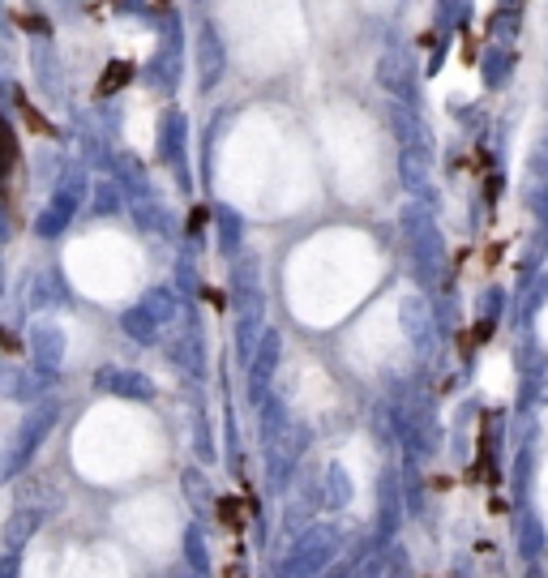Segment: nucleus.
Here are the masks:
<instances>
[{
    "mask_svg": "<svg viewBox=\"0 0 548 578\" xmlns=\"http://www.w3.org/2000/svg\"><path fill=\"white\" fill-rule=\"evenodd\" d=\"M398 228H403L407 253H412L416 283L420 287H437L441 274H446V240H441V228H437L432 197H407V206L398 215Z\"/></svg>",
    "mask_w": 548,
    "mask_h": 578,
    "instance_id": "1",
    "label": "nucleus"
},
{
    "mask_svg": "<svg viewBox=\"0 0 548 578\" xmlns=\"http://www.w3.org/2000/svg\"><path fill=\"white\" fill-rule=\"evenodd\" d=\"M86 193H90L86 167H65L61 181H56L52 201H47V210L35 219V231H40L43 240H52V236H61V231L69 228V219L78 215V206H86Z\"/></svg>",
    "mask_w": 548,
    "mask_h": 578,
    "instance_id": "2",
    "label": "nucleus"
},
{
    "mask_svg": "<svg viewBox=\"0 0 548 578\" xmlns=\"http://www.w3.org/2000/svg\"><path fill=\"white\" fill-rule=\"evenodd\" d=\"M309 441H314V428L300 421L278 428L271 441H266V480H271V489H287L292 484V476H296V467L305 459Z\"/></svg>",
    "mask_w": 548,
    "mask_h": 578,
    "instance_id": "3",
    "label": "nucleus"
},
{
    "mask_svg": "<svg viewBox=\"0 0 548 578\" xmlns=\"http://www.w3.org/2000/svg\"><path fill=\"white\" fill-rule=\"evenodd\" d=\"M335 553H339V532L326 527V523H314L309 532H300L296 548L287 553V561H283V578L317 575V570H326V566L335 561Z\"/></svg>",
    "mask_w": 548,
    "mask_h": 578,
    "instance_id": "4",
    "label": "nucleus"
},
{
    "mask_svg": "<svg viewBox=\"0 0 548 578\" xmlns=\"http://www.w3.org/2000/svg\"><path fill=\"white\" fill-rule=\"evenodd\" d=\"M180 65H185V39H180V13L172 9V13H163V39H158L155 61L146 69V81L163 95H172L180 86Z\"/></svg>",
    "mask_w": 548,
    "mask_h": 578,
    "instance_id": "5",
    "label": "nucleus"
},
{
    "mask_svg": "<svg viewBox=\"0 0 548 578\" xmlns=\"http://www.w3.org/2000/svg\"><path fill=\"white\" fill-rule=\"evenodd\" d=\"M377 86L398 99V103H407V108H420V69H416V61H412V52H403V47H391V52H382L377 56Z\"/></svg>",
    "mask_w": 548,
    "mask_h": 578,
    "instance_id": "6",
    "label": "nucleus"
},
{
    "mask_svg": "<svg viewBox=\"0 0 548 578\" xmlns=\"http://www.w3.org/2000/svg\"><path fill=\"white\" fill-rule=\"evenodd\" d=\"M194 74H197V90L210 95L219 90V81L228 77V43L219 35L215 22H201L194 35Z\"/></svg>",
    "mask_w": 548,
    "mask_h": 578,
    "instance_id": "7",
    "label": "nucleus"
},
{
    "mask_svg": "<svg viewBox=\"0 0 548 578\" xmlns=\"http://www.w3.org/2000/svg\"><path fill=\"white\" fill-rule=\"evenodd\" d=\"M278 360H283V335H278L274 326H266V330H262V339H257L253 360H249V403H253V407H262V403H266V394L274 390Z\"/></svg>",
    "mask_w": 548,
    "mask_h": 578,
    "instance_id": "8",
    "label": "nucleus"
},
{
    "mask_svg": "<svg viewBox=\"0 0 548 578\" xmlns=\"http://www.w3.org/2000/svg\"><path fill=\"white\" fill-rule=\"evenodd\" d=\"M61 421V403H40L35 412H26L22 416V428L13 433V455H9V471H18V467H26L31 455L43 446V437L56 428Z\"/></svg>",
    "mask_w": 548,
    "mask_h": 578,
    "instance_id": "9",
    "label": "nucleus"
},
{
    "mask_svg": "<svg viewBox=\"0 0 548 578\" xmlns=\"http://www.w3.org/2000/svg\"><path fill=\"white\" fill-rule=\"evenodd\" d=\"M185 151H189V120H185L180 108H167V112L158 116V159H163L167 167H176V172H180V185L189 189Z\"/></svg>",
    "mask_w": 548,
    "mask_h": 578,
    "instance_id": "10",
    "label": "nucleus"
},
{
    "mask_svg": "<svg viewBox=\"0 0 548 578\" xmlns=\"http://www.w3.org/2000/svg\"><path fill=\"white\" fill-rule=\"evenodd\" d=\"M386 124H391V133L398 138V151H403V146H412V151H432V129H429V120L420 116V108H407V103L391 99V103H386Z\"/></svg>",
    "mask_w": 548,
    "mask_h": 578,
    "instance_id": "11",
    "label": "nucleus"
},
{
    "mask_svg": "<svg viewBox=\"0 0 548 578\" xmlns=\"http://www.w3.org/2000/svg\"><path fill=\"white\" fill-rule=\"evenodd\" d=\"M398 330H403V339L416 347L420 356H429L432 339H437V330H432V308L425 305L420 296H403V301H398Z\"/></svg>",
    "mask_w": 548,
    "mask_h": 578,
    "instance_id": "12",
    "label": "nucleus"
},
{
    "mask_svg": "<svg viewBox=\"0 0 548 578\" xmlns=\"http://www.w3.org/2000/svg\"><path fill=\"white\" fill-rule=\"evenodd\" d=\"M398 181L407 197H432V151H398Z\"/></svg>",
    "mask_w": 548,
    "mask_h": 578,
    "instance_id": "13",
    "label": "nucleus"
},
{
    "mask_svg": "<svg viewBox=\"0 0 548 578\" xmlns=\"http://www.w3.org/2000/svg\"><path fill=\"white\" fill-rule=\"evenodd\" d=\"M514 69H518V56H514V47L506 43H484V52H480V81L489 86V90H506L509 81H514Z\"/></svg>",
    "mask_w": 548,
    "mask_h": 578,
    "instance_id": "14",
    "label": "nucleus"
},
{
    "mask_svg": "<svg viewBox=\"0 0 548 578\" xmlns=\"http://www.w3.org/2000/svg\"><path fill=\"white\" fill-rule=\"evenodd\" d=\"M95 385L117 394V399H133V403H151L155 399V382L146 373H138V369H103Z\"/></svg>",
    "mask_w": 548,
    "mask_h": 578,
    "instance_id": "15",
    "label": "nucleus"
},
{
    "mask_svg": "<svg viewBox=\"0 0 548 578\" xmlns=\"http://www.w3.org/2000/svg\"><path fill=\"white\" fill-rule=\"evenodd\" d=\"M31 61H35V77H40V90L52 99V103H65V74H61V61H56V52L47 47V43H35V52H31Z\"/></svg>",
    "mask_w": 548,
    "mask_h": 578,
    "instance_id": "16",
    "label": "nucleus"
},
{
    "mask_svg": "<svg viewBox=\"0 0 548 578\" xmlns=\"http://www.w3.org/2000/svg\"><path fill=\"white\" fill-rule=\"evenodd\" d=\"M31 351H35V364H40V369L56 373L61 360H65V330L52 326V321H40V326L31 330Z\"/></svg>",
    "mask_w": 548,
    "mask_h": 578,
    "instance_id": "17",
    "label": "nucleus"
},
{
    "mask_svg": "<svg viewBox=\"0 0 548 578\" xmlns=\"http://www.w3.org/2000/svg\"><path fill=\"white\" fill-rule=\"evenodd\" d=\"M352 498H355L352 471L343 462H330L326 476H321V505L326 510H343V505H352Z\"/></svg>",
    "mask_w": 548,
    "mask_h": 578,
    "instance_id": "18",
    "label": "nucleus"
},
{
    "mask_svg": "<svg viewBox=\"0 0 548 578\" xmlns=\"http://www.w3.org/2000/svg\"><path fill=\"white\" fill-rule=\"evenodd\" d=\"M112 167H117L120 189L129 193L133 201H138V197H151V176H146V167H142V159H138V154H117V159H112Z\"/></svg>",
    "mask_w": 548,
    "mask_h": 578,
    "instance_id": "19",
    "label": "nucleus"
},
{
    "mask_svg": "<svg viewBox=\"0 0 548 578\" xmlns=\"http://www.w3.org/2000/svg\"><path fill=\"white\" fill-rule=\"evenodd\" d=\"M468 18H471V0H432V26H437V35L441 39L463 31Z\"/></svg>",
    "mask_w": 548,
    "mask_h": 578,
    "instance_id": "20",
    "label": "nucleus"
},
{
    "mask_svg": "<svg viewBox=\"0 0 548 578\" xmlns=\"http://www.w3.org/2000/svg\"><path fill=\"white\" fill-rule=\"evenodd\" d=\"M120 330H124L133 343H155L163 326L151 317V308L146 305H133V308H124V313H120Z\"/></svg>",
    "mask_w": 548,
    "mask_h": 578,
    "instance_id": "21",
    "label": "nucleus"
},
{
    "mask_svg": "<svg viewBox=\"0 0 548 578\" xmlns=\"http://www.w3.org/2000/svg\"><path fill=\"white\" fill-rule=\"evenodd\" d=\"M215 223H219V249L228 258H240V244H244V215L232 206H219L215 210Z\"/></svg>",
    "mask_w": 548,
    "mask_h": 578,
    "instance_id": "22",
    "label": "nucleus"
},
{
    "mask_svg": "<svg viewBox=\"0 0 548 578\" xmlns=\"http://www.w3.org/2000/svg\"><path fill=\"white\" fill-rule=\"evenodd\" d=\"M545 544H548V527L540 523V514L523 510V514H518V553H523V557H536Z\"/></svg>",
    "mask_w": 548,
    "mask_h": 578,
    "instance_id": "23",
    "label": "nucleus"
},
{
    "mask_svg": "<svg viewBox=\"0 0 548 578\" xmlns=\"http://www.w3.org/2000/svg\"><path fill=\"white\" fill-rule=\"evenodd\" d=\"M40 390H47V369H40V373H31V369L4 373V394L9 399H35Z\"/></svg>",
    "mask_w": 548,
    "mask_h": 578,
    "instance_id": "24",
    "label": "nucleus"
},
{
    "mask_svg": "<svg viewBox=\"0 0 548 578\" xmlns=\"http://www.w3.org/2000/svg\"><path fill=\"white\" fill-rule=\"evenodd\" d=\"M484 26H489V39H493V43H514V39H518V9H514V4H497V13H489V22H484Z\"/></svg>",
    "mask_w": 548,
    "mask_h": 578,
    "instance_id": "25",
    "label": "nucleus"
},
{
    "mask_svg": "<svg viewBox=\"0 0 548 578\" xmlns=\"http://www.w3.org/2000/svg\"><path fill=\"white\" fill-rule=\"evenodd\" d=\"M377 493H382V536H394V527H398V484H394V471H386L377 480Z\"/></svg>",
    "mask_w": 548,
    "mask_h": 578,
    "instance_id": "26",
    "label": "nucleus"
},
{
    "mask_svg": "<svg viewBox=\"0 0 548 578\" xmlns=\"http://www.w3.org/2000/svg\"><path fill=\"white\" fill-rule=\"evenodd\" d=\"M292 424V416H287V403L278 399V394H266V403H262V441H271L278 428H287Z\"/></svg>",
    "mask_w": 548,
    "mask_h": 578,
    "instance_id": "27",
    "label": "nucleus"
},
{
    "mask_svg": "<svg viewBox=\"0 0 548 578\" xmlns=\"http://www.w3.org/2000/svg\"><path fill=\"white\" fill-rule=\"evenodd\" d=\"M35 527H40V510H22V514H13L9 527H4V544H9V548H22L26 539L35 536Z\"/></svg>",
    "mask_w": 548,
    "mask_h": 578,
    "instance_id": "28",
    "label": "nucleus"
},
{
    "mask_svg": "<svg viewBox=\"0 0 548 578\" xmlns=\"http://www.w3.org/2000/svg\"><path fill=\"white\" fill-rule=\"evenodd\" d=\"M142 305L151 308V317H155L158 326H172V321H176V292H172V287H155V292H146Z\"/></svg>",
    "mask_w": 548,
    "mask_h": 578,
    "instance_id": "29",
    "label": "nucleus"
},
{
    "mask_svg": "<svg viewBox=\"0 0 548 578\" xmlns=\"http://www.w3.org/2000/svg\"><path fill=\"white\" fill-rule=\"evenodd\" d=\"M120 206H124V189H120V181H103V185H95V215H117Z\"/></svg>",
    "mask_w": 548,
    "mask_h": 578,
    "instance_id": "30",
    "label": "nucleus"
},
{
    "mask_svg": "<svg viewBox=\"0 0 548 578\" xmlns=\"http://www.w3.org/2000/svg\"><path fill=\"white\" fill-rule=\"evenodd\" d=\"M527 197H531V215H536V223L548 228V176H531Z\"/></svg>",
    "mask_w": 548,
    "mask_h": 578,
    "instance_id": "31",
    "label": "nucleus"
},
{
    "mask_svg": "<svg viewBox=\"0 0 548 578\" xmlns=\"http://www.w3.org/2000/svg\"><path fill=\"white\" fill-rule=\"evenodd\" d=\"M18 167V138H13V129L0 120V176H9Z\"/></svg>",
    "mask_w": 548,
    "mask_h": 578,
    "instance_id": "32",
    "label": "nucleus"
},
{
    "mask_svg": "<svg viewBox=\"0 0 548 578\" xmlns=\"http://www.w3.org/2000/svg\"><path fill=\"white\" fill-rule=\"evenodd\" d=\"M545 301H548V279H540V283H536V287L527 292V301H523V313H518V321H523V326H531V321L540 317V305H545Z\"/></svg>",
    "mask_w": 548,
    "mask_h": 578,
    "instance_id": "33",
    "label": "nucleus"
},
{
    "mask_svg": "<svg viewBox=\"0 0 548 578\" xmlns=\"http://www.w3.org/2000/svg\"><path fill=\"white\" fill-rule=\"evenodd\" d=\"M185 553H189V566H194L197 575H206L210 557H206V544H201V532H197V527H189V532H185Z\"/></svg>",
    "mask_w": 548,
    "mask_h": 578,
    "instance_id": "34",
    "label": "nucleus"
},
{
    "mask_svg": "<svg viewBox=\"0 0 548 578\" xmlns=\"http://www.w3.org/2000/svg\"><path fill=\"white\" fill-rule=\"evenodd\" d=\"M502 305H506V292H502V287H489L484 301H480V313H484L489 321H497V317H502Z\"/></svg>",
    "mask_w": 548,
    "mask_h": 578,
    "instance_id": "35",
    "label": "nucleus"
},
{
    "mask_svg": "<svg viewBox=\"0 0 548 578\" xmlns=\"http://www.w3.org/2000/svg\"><path fill=\"white\" fill-rule=\"evenodd\" d=\"M185 493H189L197 505H206V501H210V489L201 484V471H185Z\"/></svg>",
    "mask_w": 548,
    "mask_h": 578,
    "instance_id": "36",
    "label": "nucleus"
},
{
    "mask_svg": "<svg viewBox=\"0 0 548 578\" xmlns=\"http://www.w3.org/2000/svg\"><path fill=\"white\" fill-rule=\"evenodd\" d=\"M18 575V548H9V557H0V578Z\"/></svg>",
    "mask_w": 548,
    "mask_h": 578,
    "instance_id": "37",
    "label": "nucleus"
},
{
    "mask_svg": "<svg viewBox=\"0 0 548 578\" xmlns=\"http://www.w3.org/2000/svg\"><path fill=\"white\" fill-rule=\"evenodd\" d=\"M180 287H185V292H194V287H197V279H194V262H189V258L180 262Z\"/></svg>",
    "mask_w": 548,
    "mask_h": 578,
    "instance_id": "38",
    "label": "nucleus"
},
{
    "mask_svg": "<svg viewBox=\"0 0 548 578\" xmlns=\"http://www.w3.org/2000/svg\"><path fill=\"white\" fill-rule=\"evenodd\" d=\"M407 575V557H403V553H394L391 557V578H403Z\"/></svg>",
    "mask_w": 548,
    "mask_h": 578,
    "instance_id": "39",
    "label": "nucleus"
},
{
    "mask_svg": "<svg viewBox=\"0 0 548 578\" xmlns=\"http://www.w3.org/2000/svg\"><path fill=\"white\" fill-rule=\"evenodd\" d=\"M330 578H355V570H352V566H335V570H330Z\"/></svg>",
    "mask_w": 548,
    "mask_h": 578,
    "instance_id": "40",
    "label": "nucleus"
},
{
    "mask_svg": "<svg viewBox=\"0 0 548 578\" xmlns=\"http://www.w3.org/2000/svg\"><path fill=\"white\" fill-rule=\"evenodd\" d=\"M527 578H545V575H540V570H531V575H527Z\"/></svg>",
    "mask_w": 548,
    "mask_h": 578,
    "instance_id": "41",
    "label": "nucleus"
},
{
    "mask_svg": "<svg viewBox=\"0 0 548 578\" xmlns=\"http://www.w3.org/2000/svg\"><path fill=\"white\" fill-rule=\"evenodd\" d=\"M502 4H514V0H502Z\"/></svg>",
    "mask_w": 548,
    "mask_h": 578,
    "instance_id": "42",
    "label": "nucleus"
}]
</instances>
